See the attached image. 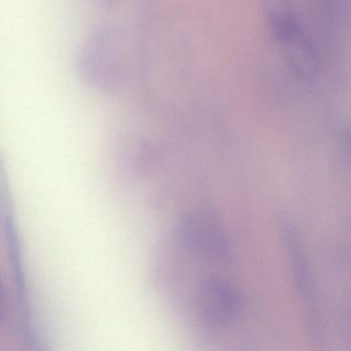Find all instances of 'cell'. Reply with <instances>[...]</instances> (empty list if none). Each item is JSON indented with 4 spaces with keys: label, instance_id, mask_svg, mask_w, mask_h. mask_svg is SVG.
Returning <instances> with one entry per match:
<instances>
[{
    "label": "cell",
    "instance_id": "1",
    "mask_svg": "<svg viewBox=\"0 0 351 351\" xmlns=\"http://www.w3.org/2000/svg\"><path fill=\"white\" fill-rule=\"evenodd\" d=\"M178 235L189 250L210 262L226 264L231 261L232 250L227 236L211 217L186 215L178 226Z\"/></svg>",
    "mask_w": 351,
    "mask_h": 351
},
{
    "label": "cell",
    "instance_id": "4",
    "mask_svg": "<svg viewBox=\"0 0 351 351\" xmlns=\"http://www.w3.org/2000/svg\"><path fill=\"white\" fill-rule=\"evenodd\" d=\"M3 299H1V293H0V317L3 315Z\"/></svg>",
    "mask_w": 351,
    "mask_h": 351
},
{
    "label": "cell",
    "instance_id": "2",
    "mask_svg": "<svg viewBox=\"0 0 351 351\" xmlns=\"http://www.w3.org/2000/svg\"><path fill=\"white\" fill-rule=\"evenodd\" d=\"M199 310L206 322L213 326L232 324L242 309L241 295L237 289L219 277L202 281L198 291Z\"/></svg>",
    "mask_w": 351,
    "mask_h": 351
},
{
    "label": "cell",
    "instance_id": "3",
    "mask_svg": "<svg viewBox=\"0 0 351 351\" xmlns=\"http://www.w3.org/2000/svg\"><path fill=\"white\" fill-rule=\"evenodd\" d=\"M283 243L287 250V258L295 287L301 297L309 305V309H313L316 304V285L313 269L299 236L287 226H285L283 231Z\"/></svg>",
    "mask_w": 351,
    "mask_h": 351
}]
</instances>
